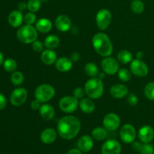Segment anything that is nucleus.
I'll use <instances>...</instances> for the list:
<instances>
[{
	"label": "nucleus",
	"instance_id": "nucleus-1",
	"mask_svg": "<svg viewBox=\"0 0 154 154\" xmlns=\"http://www.w3.org/2000/svg\"><path fill=\"white\" fill-rule=\"evenodd\" d=\"M81 130V122L75 116H65L61 118L57 125L58 134L66 140L73 139Z\"/></svg>",
	"mask_w": 154,
	"mask_h": 154
},
{
	"label": "nucleus",
	"instance_id": "nucleus-2",
	"mask_svg": "<svg viewBox=\"0 0 154 154\" xmlns=\"http://www.w3.org/2000/svg\"><path fill=\"white\" fill-rule=\"evenodd\" d=\"M93 46L99 55L103 57H109L113 52V44L110 38L103 32H99L93 38Z\"/></svg>",
	"mask_w": 154,
	"mask_h": 154
},
{
	"label": "nucleus",
	"instance_id": "nucleus-3",
	"mask_svg": "<svg viewBox=\"0 0 154 154\" xmlns=\"http://www.w3.org/2000/svg\"><path fill=\"white\" fill-rule=\"evenodd\" d=\"M85 93L92 99H98L102 96L104 85L102 80L99 78H92L87 81L84 87Z\"/></svg>",
	"mask_w": 154,
	"mask_h": 154
},
{
	"label": "nucleus",
	"instance_id": "nucleus-4",
	"mask_svg": "<svg viewBox=\"0 0 154 154\" xmlns=\"http://www.w3.org/2000/svg\"><path fill=\"white\" fill-rule=\"evenodd\" d=\"M17 37L20 42L23 44L32 43L33 42L37 40V29L32 25L26 24L18 29L17 32Z\"/></svg>",
	"mask_w": 154,
	"mask_h": 154
},
{
	"label": "nucleus",
	"instance_id": "nucleus-5",
	"mask_svg": "<svg viewBox=\"0 0 154 154\" xmlns=\"http://www.w3.org/2000/svg\"><path fill=\"white\" fill-rule=\"evenodd\" d=\"M55 96V89L50 84H44L38 86L35 91V97L42 103L51 100Z\"/></svg>",
	"mask_w": 154,
	"mask_h": 154
},
{
	"label": "nucleus",
	"instance_id": "nucleus-6",
	"mask_svg": "<svg viewBox=\"0 0 154 154\" xmlns=\"http://www.w3.org/2000/svg\"><path fill=\"white\" fill-rule=\"evenodd\" d=\"M112 17L108 9H101L98 11L96 17V22L98 28L101 30H105L111 23Z\"/></svg>",
	"mask_w": 154,
	"mask_h": 154
},
{
	"label": "nucleus",
	"instance_id": "nucleus-7",
	"mask_svg": "<svg viewBox=\"0 0 154 154\" xmlns=\"http://www.w3.org/2000/svg\"><path fill=\"white\" fill-rule=\"evenodd\" d=\"M79 105L78 101L75 96H65L60 99L59 106L65 113L75 112Z\"/></svg>",
	"mask_w": 154,
	"mask_h": 154
},
{
	"label": "nucleus",
	"instance_id": "nucleus-8",
	"mask_svg": "<svg viewBox=\"0 0 154 154\" xmlns=\"http://www.w3.org/2000/svg\"><path fill=\"white\" fill-rule=\"evenodd\" d=\"M120 136L122 141L126 144L134 142L136 138V130L132 125L125 124L122 126L120 131Z\"/></svg>",
	"mask_w": 154,
	"mask_h": 154
},
{
	"label": "nucleus",
	"instance_id": "nucleus-9",
	"mask_svg": "<svg viewBox=\"0 0 154 154\" xmlns=\"http://www.w3.org/2000/svg\"><path fill=\"white\" fill-rule=\"evenodd\" d=\"M130 70L133 75L138 77H145L148 74L149 69L147 64L141 60H133L131 62Z\"/></svg>",
	"mask_w": 154,
	"mask_h": 154
},
{
	"label": "nucleus",
	"instance_id": "nucleus-10",
	"mask_svg": "<svg viewBox=\"0 0 154 154\" xmlns=\"http://www.w3.org/2000/svg\"><path fill=\"white\" fill-rule=\"evenodd\" d=\"M101 66H102V71L107 75H114L119 71L118 62L112 57H105V59L102 60Z\"/></svg>",
	"mask_w": 154,
	"mask_h": 154
},
{
	"label": "nucleus",
	"instance_id": "nucleus-11",
	"mask_svg": "<svg viewBox=\"0 0 154 154\" xmlns=\"http://www.w3.org/2000/svg\"><path fill=\"white\" fill-rule=\"evenodd\" d=\"M27 91L24 88H17L11 93L10 102L14 106H20L26 101Z\"/></svg>",
	"mask_w": 154,
	"mask_h": 154
},
{
	"label": "nucleus",
	"instance_id": "nucleus-12",
	"mask_svg": "<svg viewBox=\"0 0 154 154\" xmlns=\"http://www.w3.org/2000/svg\"><path fill=\"white\" fill-rule=\"evenodd\" d=\"M103 125L108 131H115L120 125V118L114 113L107 114L103 120Z\"/></svg>",
	"mask_w": 154,
	"mask_h": 154
},
{
	"label": "nucleus",
	"instance_id": "nucleus-13",
	"mask_svg": "<svg viewBox=\"0 0 154 154\" xmlns=\"http://www.w3.org/2000/svg\"><path fill=\"white\" fill-rule=\"evenodd\" d=\"M120 153L121 145L117 140H108L102 147V154H120Z\"/></svg>",
	"mask_w": 154,
	"mask_h": 154
},
{
	"label": "nucleus",
	"instance_id": "nucleus-14",
	"mask_svg": "<svg viewBox=\"0 0 154 154\" xmlns=\"http://www.w3.org/2000/svg\"><path fill=\"white\" fill-rule=\"evenodd\" d=\"M56 28L60 32H68L72 27V20L68 16L61 14L57 17L55 20Z\"/></svg>",
	"mask_w": 154,
	"mask_h": 154
},
{
	"label": "nucleus",
	"instance_id": "nucleus-15",
	"mask_svg": "<svg viewBox=\"0 0 154 154\" xmlns=\"http://www.w3.org/2000/svg\"><path fill=\"white\" fill-rule=\"evenodd\" d=\"M154 138V129L150 126H144L138 131V138L142 143H150Z\"/></svg>",
	"mask_w": 154,
	"mask_h": 154
},
{
	"label": "nucleus",
	"instance_id": "nucleus-16",
	"mask_svg": "<svg viewBox=\"0 0 154 154\" xmlns=\"http://www.w3.org/2000/svg\"><path fill=\"white\" fill-rule=\"evenodd\" d=\"M129 93L127 87L124 84H114L111 87L110 90V93L111 96L116 99H122L126 96Z\"/></svg>",
	"mask_w": 154,
	"mask_h": 154
},
{
	"label": "nucleus",
	"instance_id": "nucleus-17",
	"mask_svg": "<svg viewBox=\"0 0 154 154\" xmlns=\"http://www.w3.org/2000/svg\"><path fill=\"white\" fill-rule=\"evenodd\" d=\"M23 17H24L23 16V14L20 11L14 10L9 14L8 21L11 26L14 27V28H17L22 24L23 21Z\"/></svg>",
	"mask_w": 154,
	"mask_h": 154
},
{
	"label": "nucleus",
	"instance_id": "nucleus-18",
	"mask_svg": "<svg viewBox=\"0 0 154 154\" xmlns=\"http://www.w3.org/2000/svg\"><path fill=\"white\" fill-rule=\"evenodd\" d=\"M57 137V132L52 128H48L43 130L41 133V141L45 144H51L56 141Z\"/></svg>",
	"mask_w": 154,
	"mask_h": 154
},
{
	"label": "nucleus",
	"instance_id": "nucleus-19",
	"mask_svg": "<svg viewBox=\"0 0 154 154\" xmlns=\"http://www.w3.org/2000/svg\"><path fill=\"white\" fill-rule=\"evenodd\" d=\"M78 149L84 153L90 151L93 147V141L89 135H83L79 138L78 142Z\"/></svg>",
	"mask_w": 154,
	"mask_h": 154
},
{
	"label": "nucleus",
	"instance_id": "nucleus-20",
	"mask_svg": "<svg viewBox=\"0 0 154 154\" xmlns=\"http://www.w3.org/2000/svg\"><path fill=\"white\" fill-rule=\"evenodd\" d=\"M56 69L60 72H67L72 68V61L70 58L60 57L55 63Z\"/></svg>",
	"mask_w": 154,
	"mask_h": 154
},
{
	"label": "nucleus",
	"instance_id": "nucleus-21",
	"mask_svg": "<svg viewBox=\"0 0 154 154\" xmlns=\"http://www.w3.org/2000/svg\"><path fill=\"white\" fill-rule=\"evenodd\" d=\"M39 114L45 120H51L55 116V110L52 105L44 104L39 108Z\"/></svg>",
	"mask_w": 154,
	"mask_h": 154
},
{
	"label": "nucleus",
	"instance_id": "nucleus-22",
	"mask_svg": "<svg viewBox=\"0 0 154 154\" xmlns=\"http://www.w3.org/2000/svg\"><path fill=\"white\" fill-rule=\"evenodd\" d=\"M132 149L135 151L138 152L140 154H153L154 148L151 144L149 143H140L134 142L132 146Z\"/></svg>",
	"mask_w": 154,
	"mask_h": 154
},
{
	"label": "nucleus",
	"instance_id": "nucleus-23",
	"mask_svg": "<svg viewBox=\"0 0 154 154\" xmlns=\"http://www.w3.org/2000/svg\"><path fill=\"white\" fill-rule=\"evenodd\" d=\"M41 59H42V61L45 65L51 66V65L56 63V61L57 60V56L54 50L48 49L45 50V51H44L42 52V56H41Z\"/></svg>",
	"mask_w": 154,
	"mask_h": 154
},
{
	"label": "nucleus",
	"instance_id": "nucleus-24",
	"mask_svg": "<svg viewBox=\"0 0 154 154\" xmlns=\"http://www.w3.org/2000/svg\"><path fill=\"white\" fill-rule=\"evenodd\" d=\"M35 28L40 32L48 33L52 29V23L47 18H41L35 23Z\"/></svg>",
	"mask_w": 154,
	"mask_h": 154
},
{
	"label": "nucleus",
	"instance_id": "nucleus-25",
	"mask_svg": "<svg viewBox=\"0 0 154 154\" xmlns=\"http://www.w3.org/2000/svg\"><path fill=\"white\" fill-rule=\"evenodd\" d=\"M79 107L81 111L85 114H91L94 111L95 108H96V105H95L94 102L92 100V99L86 98L80 102Z\"/></svg>",
	"mask_w": 154,
	"mask_h": 154
},
{
	"label": "nucleus",
	"instance_id": "nucleus-26",
	"mask_svg": "<svg viewBox=\"0 0 154 154\" xmlns=\"http://www.w3.org/2000/svg\"><path fill=\"white\" fill-rule=\"evenodd\" d=\"M60 45V38L57 35H51L45 39V46L48 49L54 50Z\"/></svg>",
	"mask_w": 154,
	"mask_h": 154
},
{
	"label": "nucleus",
	"instance_id": "nucleus-27",
	"mask_svg": "<svg viewBox=\"0 0 154 154\" xmlns=\"http://www.w3.org/2000/svg\"><path fill=\"white\" fill-rule=\"evenodd\" d=\"M117 60L122 64H127L133 60V56L130 51L123 50L117 54Z\"/></svg>",
	"mask_w": 154,
	"mask_h": 154
},
{
	"label": "nucleus",
	"instance_id": "nucleus-28",
	"mask_svg": "<svg viewBox=\"0 0 154 154\" xmlns=\"http://www.w3.org/2000/svg\"><path fill=\"white\" fill-rule=\"evenodd\" d=\"M92 135L96 141H102L107 137V129L102 127L95 128L92 132Z\"/></svg>",
	"mask_w": 154,
	"mask_h": 154
},
{
	"label": "nucleus",
	"instance_id": "nucleus-29",
	"mask_svg": "<svg viewBox=\"0 0 154 154\" xmlns=\"http://www.w3.org/2000/svg\"><path fill=\"white\" fill-rule=\"evenodd\" d=\"M84 71L88 76L92 77V78H95L99 75V69L97 66L93 63H87L84 68Z\"/></svg>",
	"mask_w": 154,
	"mask_h": 154
},
{
	"label": "nucleus",
	"instance_id": "nucleus-30",
	"mask_svg": "<svg viewBox=\"0 0 154 154\" xmlns=\"http://www.w3.org/2000/svg\"><path fill=\"white\" fill-rule=\"evenodd\" d=\"M4 69L8 72H14L17 68V63L13 59H7L3 63Z\"/></svg>",
	"mask_w": 154,
	"mask_h": 154
},
{
	"label": "nucleus",
	"instance_id": "nucleus-31",
	"mask_svg": "<svg viewBox=\"0 0 154 154\" xmlns=\"http://www.w3.org/2000/svg\"><path fill=\"white\" fill-rule=\"evenodd\" d=\"M131 10L135 14H141L144 10V5L141 0H133L131 3Z\"/></svg>",
	"mask_w": 154,
	"mask_h": 154
},
{
	"label": "nucleus",
	"instance_id": "nucleus-32",
	"mask_svg": "<svg viewBox=\"0 0 154 154\" xmlns=\"http://www.w3.org/2000/svg\"><path fill=\"white\" fill-rule=\"evenodd\" d=\"M24 80L23 75L20 72H17V71H15V72H12L11 77V83L15 86H20L23 84Z\"/></svg>",
	"mask_w": 154,
	"mask_h": 154
},
{
	"label": "nucleus",
	"instance_id": "nucleus-33",
	"mask_svg": "<svg viewBox=\"0 0 154 154\" xmlns=\"http://www.w3.org/2000/svg\"><path fill=\"white\" fill-rule=\"evenodd\" d=\"M144 95L149 100H154V82H150L144 87Z\"/></svg>",
	"mask_w": 154,
	"mask_h": 154
},
{
	"label": "nucleus",
	"instance_id": "nucleus-34",
	"mask_svg": "<svg viewBox=\"0 0 154 154\" xmlns=\"http://www.w3.org/2000/svg\"><path fill=\"white\" fill-rule=\"evenodd\" d=\"M117 73H118L119 79H120V81H123V82L129 81V80L132 78V74H131V72L126 69H119Z\"/></svg>",
	"mask_w": 154,
	"mask_h": 154
},
{
	"label": "nucleus",
	"instance_id": "nucleus-35",
	"mask_svg": "<svg viewBox=\"0 0 154 154\" xmlns=\"http://www.w3.org/2000/svg\"><path fill=\"white\" fill-rule=\"evenodd\" d=\"M40 0H29L27 2V9L31 12H36L39 10L41 7Z\"/></svg>",
	"mask_w": 154,
	"mask_h": 154
},
{
	"label": "nucleus",
	"instance_id": "nucleus-36",
	"mask_svg": "<svg viewBox=\"0 0 154 154\" xmlns=\"http://www.w3.org/2000/svg\"><path fill=\"white\" fill-rule=\"evenodd\" d=\"M23 20L25 22L26 24L27 25H32V26L33 24L35 23L36 21V15L35 14L34 12H28L25 14L23 17Z\"/></svg>",
	"mask_w": 154,
	"mask_h": 154
},
{
	"label": "nucleus",
	"instance_id": "nucleus-37",
	"mask_svg": "<svg viewBox=\"0 0 154 154\" xmlns=\"http://www.w3.org/2000/svg\"><path fill=\"white\" fill-rule=\"evenodd\" d=\"M32 48L33 51H35V52H38V53H40L42 52V51H43L44 45L42 42H40V41L35 40V42H32Z\"/></svg>",
	"mask_w": 154,
	"mask_h": 154
},
{
	"label": "nucleus",
	"instance_id": "nucleus-38",
	"mask_svg": "<svg viewBox=\"0 0 154 154\" xmlns=\"http://www.w3.org/2000/svg\"><path fill=\"white\" fill-rule=\"evenodd\" d=\"M84 93H85V90L82 88V87H77L74 90L73 95L77 99H82L84 96Z\"/></svg>",
	"mask_w": 154,
	"mask_h": 154
},
{
	"label": "nucleus",
	"instance_id": "nucleus-39",
	"mask_svg": "<svg viewBox=\"0 0 154 154\" xmlns=\"http://www.w3.org/2000/svg\"><path fill=\"white\" fill-rule=\"evenodd\" d=\"M127 102L131 106H135V105L138 104V97L135 96V94H134V93H130L127 98Z\"/></svg>",
	"mask_w": 154,
	"mask_h": 154
},
{
	"label": "nucleus",
	"instance_id": "nucleus-40",
	"mask_svg": "<svg viewBox=\"0 0 154 154\" xmlns=\"http://www.w3.org/2000/svg\"><path fill=\"white\" fill-rule=\"evenodd\" d=\"M6 105H7V100H6L5 96L2 93H0V111L4 109Z\"/></svg>",
	"mask_w": 154,
	"mask_h": 154
},
{
	"label": "nucleus",
	"instance_id": "nucleus-41",
	"mask_svg": "<svg viewBox=\"0 0 154 154\" xmlns=\"http://www.w3.org/2000/svg\"><path fill=\"white\" fill-rule=\"evenodd\" d=\"M42 102H39L38 99H35V100H33L32 102H31V108L32 109L35 110V111H36V110H39V108H41V106H42Z\"/></svg>",
	"mask_w": 154,
	"mask_h": 154
},
{
	"label": "nucleus",
	"instance_id": "nucleus-42",
	"mask_svg": "<svg viewBox=\"0 0 154 154\" xmlns=\"http://www.w3.org/2000/svg\"><path fill=\"white\" fill-rule=\"evenodd\" d=\"M17 8L18 10L22 12L23 11H25L27 8V3L23 2H20L18 3Z\"/></svg>",
	"mask_w": 154,
	"mask_h": 154
},
{
	"label": "nucleus",
	"instance_id": "nucleus-43",
	"mask_svg": "<svg viewBox=\"0 0 154 154\" xmlns=\"http://www.w3.org/2000/svg\"><path fill=\"white\" fill-rule=\"evenodd\" d=\"M70 59L72 62L78 61V60H79V59H80L79 54H78V53H73V54L71 55Z\"/></svg>",
	"mask_w": 154,
	"mask_h": 154
},
{
	"label": "nucleus",
	"instance_id": "nucleus-44",
	"mask_svg": "<svg viewBox=\"0 0 154 154\" xmlns=\"http://www.w3.org/2000/svg\"><path fill=\"white\" fill-rule=\"evenodd\" d=\"M66 154H82V151H81L79 149H72Z\"/></svg>",
	"mask_w": 154,
	"mask_h": 154
},
{
	"label": "nucleus",
	"instance_id": "nucleus-45",
	"mask_svg": "<svg viewBox=\"0 0 154 154\" xmlns=\"http://www.w3.org/2000/svg\"><path fill=\"white\" fill-rule=\"evenodd\" d=\"M144 57V53L142 51H138L136 54V58L138 60H141Z\"/></svg>",
	"mask_w": 154,
	"mask_h": 154
},
{
	"label": "nucleus",
	"instance_id": "nucleus-46",
	"mask_svg": "<svg viewBox=\"0 0 154 154\" xmlns=\"http://www.w3.org/2000/svg\"><path fill=\"white\" fill-rule=\"evenodd\" d=\"M4 61H5V60H4V56H3L2 53L0 52V66L3 64Z\"/></svg>",
	"mask_w": 154,
	"mask_h": 154
},
{
	"label": "nucleus",
	"instance_id": "nucleus-47",
	"mask_svg": "<svg viewBox=\"0 0 154 154\" xmlns=\"http://www.w3.org/2000/svg\"><path fill=\"white\" fill-rule=\"evenodd\" d=\"M99 79H101V80H102V79H104V78H105V72H102V73H99Z\"/></svg>",
	"mask_w": 154,
	"mask_h": 154
},
{
	"label": "nucleus",
	"instance_id": "nucleus-48",
	"mask_svg": "<svg viewBox=\"0 0 154 154\" xmlns=\"http://www.w3.org/2000/svg\"><path fill=\"white\" fill-rule=\"evenodd\" d=\"M40 1H41V2H46L48 0H40Z\"/></svg>",
	"mask_w": 154,
	"mask_h": 154
},
{
	"label": "nucleus",
	"instance_id": "nucleus-49",
	"mask_svg": "<svg viewBox=\"0 0 154 154\" xmlns=\"http://www.w3.org/2000/svg\"><path fill=\"white\" fill-rule=\"evenodd\" d=\"M132 1H133V0H132Z\"/></svg>",
	"mask_w": 154,
	"mask_h": 154
}]
</instances>
